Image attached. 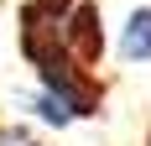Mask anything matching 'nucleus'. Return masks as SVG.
Returning <instances> with one entry per match:
<instances>
[{"label":"nucleus","mask_w":151,"mask_h":146,"mask_svg":"<svg viewBox=\"0 0 151 146\" xmlns=\"http://www.w3.org/2000/svg\"><path fill=\"white\" fill-rule=\"evenodd\" d=\"M63 37H68V52H73L78 63H89V68H99L104 63V11L94 5V0H73V11L63 16Z\"/></svg>","instance_id":"1"},{"label":"nucleus","mask_w":151,"mask_h":146,"mask_svg":"<svg viewBox=\"0 0 151 146\" xmlns=\"http://www.w3.org/2000/svg\"><path fill=\"white\" fill-rule=\"evenodd\" d=\"M120 63L125 68H146L151 63V5H130L120 26Z\"/></svg>","instance_id":"2"},{"label":"nucleus","mask_w":151,"mask_h":146,"mask_svg":"<svg viewBox=\"0 0 151 146\" xmlns=\"http://www.w3.org/2000/svg\"><path fill=\"white\" fill-rule=\"evenodd\" d=\"M21 104H26L31 115L42 120V125H58V131H68V125H78V110H73L68 99H63L58 89H47V84H31V94H26Z\"/></svg>","instance_id":"3"},{"label":"nucleus","mask_w":151,"mask_h":146,"mask_svg":"<svg viewBox=\"0 0 151 146\" xmlns=\"http://www.w3.org/2000/svg\"><path fill=\"white\" fill-rule=\"evenodd\" d=\"M0 146H42V141H37V136H31L26 125H16V120H5V125H0Z\"/></svg>","instance_id":"4"}]
</instances>
